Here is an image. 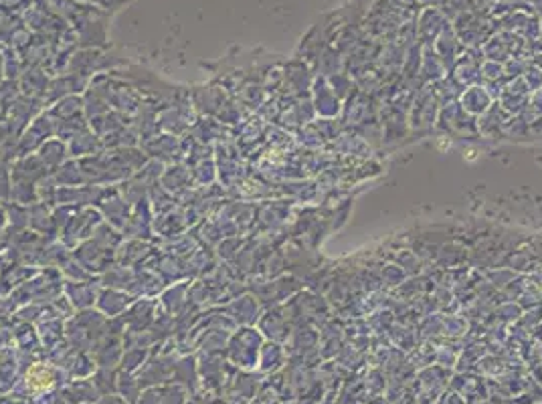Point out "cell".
<instances>
[{
	"label": "cell",
	"instance_id": "6da1fadb",
	"mask_svg": "<svg viewBox=\"0 0 542 404\" xmlns=\"http://www.w3.org/2000/svg\"><path fill=\"white\" fill-rule=\"evenodd\" d=\"M53 370L45 364H34L31 370L27 372V384L29 388L34 392H41V390H47L53 386Z\"/></svg>",
	"mask_w": 542,
	"mask_h": 404
}]
</instances>
